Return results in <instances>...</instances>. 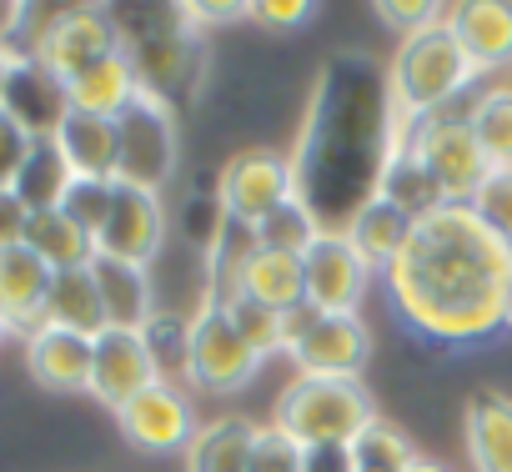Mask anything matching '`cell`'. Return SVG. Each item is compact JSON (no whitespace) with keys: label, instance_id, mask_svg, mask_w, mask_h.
<instances>
[{"label":"cell","instance_id":"1","mask_svg":"<svg viewBox=\"0 0 512 472\" xmlns=\"http://www.w3.org/2000/svg\"><path fill=\"white\" fill-rule=\"evenodd\" d=\"M392 307L412 332L442 347H467L507 327L512 242L472 211L442 201L412 221L407 247L387 267Z\"/></svg>","mask_w":512,"mask_h":472},{"label":"cell","instance_id":"2","mask_svg":"<svg viewBox=\"0 0 512 472\" xmlns=\"http://www.w3.org/2000/svg\"><path fill=\"white\" fill-rule=\"evenodd\" d=\"M477 81V66L467 61L462 41L452 36L447 21L407 36L397 46L392 76H387V111H392V136H402L407 126L452 111V101Z\"/></svg>","mask_w":512,"mask_h":472},{"label":"cell","instance_id":"3","mask_svg":"<svg viewBox=\"0 0 512 472\" xmlns=\"http://www.w3.org/2000/svg\"><path fill=\"white\" fill-rule=\"evenodd\" d=\"M377 417V402L362 382H347V377H292L282 392H277V407H272V422L297 437L302 447H317V442H357V432Z\"/></svg>","mask_w":512,"mask_h":472},{"label":"cell","instance_id":"4","mask_svg":"<svg viewBox=\"0 0 512 472\" xmlns=\"http://www.w3.org/2000/svg\"><path fill=\"white\" fill-rule=\"evenodd\" d=\"M392 146H407L417 156V166L432 176L437 196L452 201V206H472L482 181L492 176V161L477 146V131H472V121L462 111L427 116V121L407 126L402 136H392Z\"/></svg>","mask_w":512,"mask_h":472},{"label":"cell","instance_id":"5","mask_svg":"<svg viewBox=\"0 0 512 472\" xmlns=\"http://www.w3.org/2000/svg\"><path fill=\"white\" fill-rule=\"evenodd\" d=\"M116 136H121V151H116V181H131V186L161 191V186L171 181V171H176V156H181L171 101L141 86V96L116 116Z\"/></svg>","mask_w":512,"mask_h":472},{"label":"cell","instance_id":"6","mask_svg":"<svg viewBox=\"0 0 512 472\" xmlns=\"http://www.w3.org/2000/svg\"><path fill=\"white\" fill-rule=\"evenodd\" d=\"M111 51H121V26L101 6H71V11L36 16V31L26 41V56H36L56 81H76L86 66H96Z\"/></svg>","mask_w":512,"mask_h":472},{"label":"cell","instance_id":"7","mask_svg":"<svg viewBox=\"0 0 512 472\" xmlns=\"http://www.w3.org/2000/svg\"><path fill=\"white\" fill-rule=\"evenodd\" d=\"M297 186H302L297 181V161L287 151L251 146V151H236L221 166V176H216V206H221V216L256 226L262 216H272L282 201L302 196Z\"/></svg>","mask_w":512,"mask_h":472},{"label":"cell","instance_id":"8","mask_svg":"<svg viewBox=\"0 0 512 472\" xmlns=\"http://www.w3.org/2000/svg\"><path fill=\"white\" fill-rule=\"evenodd\" d=\"M256 372H262V357H256V347L236 332L226 307L221 302H201L191 312V367H186V382L211 392V397H226V392L246 387Z\"/></svg>","mask_w":512,"mask_h":472},{"label":"cell","instance_id":"9","mask_svg":"<svg viewBox=\"0 0 512 472\" xmlns=\"http://www.w3.org/2000/svg\"><path fill=\"white\" fill-rule=\"evenodd\" d=\"M116 427L121 437L136 447V452H186L191 437H196V407H191V392L181 382H151L146 392H136L121 412H116Z\"/></svg>","mask_w":512,"mask_h":472},{"label":"cell","instance_id":"10","mask_svg":"<svg viewBox=\"0 0 512 472\" xmlns=\"http://www.w3.org/2000/svg\"><path fill=\"white\" fill-rule=\"evenodd\" d=\"M161 242H166V201H161V191L116 181L106 226L96 231V252L101 257H116V262L151 267L156 252H161Z\"/></svg>","mask_w":512,"mask_h":472},{"label":"cell","instance_id":"11","mask_svg":"<svg viewBox=\"0 0 512 472\" xmlns=\"http://www.w3.org/2000/svg\"><path fill=\"white\" fill-rule=\"evenodd\" d=\"M302 377H347L362 382V367L372 362V332L362 312H322L312 332L287 352Z\"/></svg>","mask_w":512,"mask_h":472},{"label":"cell","instance_id":"12","mask_svg":"<svg viewBox=\"0 0 512 472\" xmlns=\"http://www.w3.org/2000/svg\"><path fill=\"white\" fill-rule=\"evenodd\" d=\"M302 272H307V302L317 312H357L362 292H367V277H372V267L347 242V231H332V226L302 257Z\"/></svg>","mask_w":512,"mask_h":472},{"label":"cell","instance_id":"13","mask_svg":"<svg viewBox=\"0 0 512 472\" xmlns=\"http://www.w3.org/2000/svg\"><path fill=\"white\" fill-rule=\"evenodd\" d=\"M156 377L151 367V352L141 342V332H126V327H106L96 342H91V397L106 407V412H121L136 392H146Z\"/></svg>","mask_w":512,"mask_h":472},{"label":"cell","instance_id":"14","mask_svg":"<svg viewBox=\"0 0 512 472\" xmlns=\"http://www.w3.org/2000/svg\"><path fill=\"white\" fill-rule=\"evenodd\" d=\"M0 106H6L31 136H56L71 101H66V81H56L36 56L16 51L11 56V71H6V86H0Z\"/></svg>","mask_w":512,"mask_h":472},{"label":"cell","instance_id":"15","mask_svg":"<svg viewBox=\"0 0 512 472\" xmlns=\"http://www.w3.org/2000/svg\"><path fill=\"white\" fill-rule=\"evenodd\" d=\"M51 267L31 252V247H11L0 252V312L6 327L31 337L46 327V297H51Z\"/></svg>","mask_w":512,"mask_h":472},{"label":"cell","instance_id":"16","mask_svg":"<svg viewBox=\"0 0 512 472\" xmlns=\"http://www.w3.org/2000/svg\"><path fill=\"white\" fill-rule=\"evenodd\" d=\"M447 26L462 41L467 61L477 66V76L512 66V6L507 0H467V6H452Z\"/></svg>","mask_w":512,"mask_h":472},{"label":"cell","instance_id":"17","mask_svg":"<svg viewBox=\"0 0 512 472\" xmlns=\"http://www.w3.org/2000/svg\"><path fill=\"white\" fill-rule=\"evenodd\" d=\"M91 342L66 327H41L26 337V367L46 392H91Z\"/></svg>","mask_w":512,"mask_h":472},{"label":"cell","instance_id":"18","mask_svg":"<svg viewBox=\"0 0 512 472\" xmlns=\"http://www.w3.org/2000/svg\"><path fill=\"white\" fill-rule=\"evenodd\" d=\"M462 437H467L472 472H512V397L502 392L467 397Z\"/></svg>","mask_w":512,"mask_h":472},{"label":"cell","instance_id":"19","mask_svg":"<svg viewBox=\"0 0 512 472\" xmlns=\"http://www.w3.org/2000/svg\"><path fill=\"white\" fill-rule=\"evenodd\" d=\"M347 242L357 247V257L367 262V267H392V257L407 247V236H412V216L402 211V206H392L387 196H362L352 211H347Z\"/></svg>","mask_w":512,"mask_h":472},{"label":"cell","instance_id":"20","mask_svg":"<svg viewBox=\"0 0 512 472\" xmlns=\"http://www.w3.org/2000/svg\"><path fill=\"white\" fill-rule=\"evenodd\" d=\"M136 96H141V71H136V61L126 56V46L111 51V56H101L96 66H86L76 81H66V101H71V111L111 116V121H116Z\"/></svg>","mask_w":512,"mask_h":472},{"label":"cell","instance_id":"21","mask_svg":"<svg viewBox=\"0 0 512 472\" xmlns=\"http://www.w3.org/2000/svg\"><path fill=\"white\" fill-rule=\"evenodd\" d=\"M91 272H96V287H101V302H106V322H111V327L141 332V327L161 312L146 267H136V262H116V257H101V252H96Z\"/></svg>","mask_w":512,"mask_h":472},{"label":"cell","instance_id":"22","mask_svg":"<svg viewBox=\"0 0 512 472\" xmlns=\"http://www.w3.org/2000/svg\"><path fill=\"white\" fill-rule=\"evenodd\" d=\"M66 156V166L76 176H96V181H116V151H121V136H116V121L111 116H91V111H66L61 131L51 136Z\"/></svg>","mask_w":512,"mask_h":472},{"label":"cell","instance_id":"23","mask_svg":"<svg viewBox=\"0 0 512 472\" xmlns=\"http://www.w3.org/2000/svg\"><path fill=\"white\" fill-rule=\"evenodd\" d=\"M256 427L251 417H216V422H201L191 447H186V472H246L251 467V442H256Z\"/></svg>","mask_w":512,"mask_h":472},{"label":"cell","instance_id":"24","mask_svg":"<svg viewBox=\"0 0 512 472\" xmlns=\"http://www.w3.org/2000/svg\"><path fill=\"white\" fill-rule=\"evenodd\" d=\"M46 327H66V332H81V337H101V332L111 327V322H106V302H101V287H96V272H91V267L56 272V277H51Z\"/></svg>","mask_w":512,"mask_h":472},{"label":"cell","instance_id":"25","mask_svg":"<svg viewBox=\"0 0 512 472\" xmlns=\"http://www.w3.org/2000/svg\"><path fill=\"white\" fill-rule=\"evenodd\" d=\"M21 247H31L51 272H76V267H91V262H96V242H91V236H86L61 206L31 211L26 242H21Z\"/></svg>","mask_w":512,"mask_h":472},{"label":"cell","instance_id":"26","mask_svg":"<svg viewBox=\"0 0 512 472\" xmlns=\"http://www.w3.org/2000/svg\"><path fill=\"white\" fill-rule=\"evenodd\" d=\"M241 297L262 302L272 312H292L307 302V272L302 257H282V252H256L241 272Z\"/></svg>","mask_w":512,"mask_h":472},{"label":"cell","instance_id":"27","mask_svg":"<svg viewBox=\"0 0 512 472\" xmlns=\"http://www.w3.org/2000/svg\"><path fill=\"white\" fill-rule=\"evenodd\" d=\"M322 231H327V226H322V211H317L307 196H292V201H282L272 216L256 221V242H262V252L307 257Z\"/></svg>","mask_w":512,"mask_h":472},{"label":"cell","instance_id":"28","mask_svg":"<svg viewBox=\"0 0 512 472\" xmlns=\"http://www.w3.org/2000/svg\"><path fill=\"white\" fill-rule=\"evenodd\" d=\"M377 196H387L392 206H402L412 221L442 206L432 176L417 166V156H412L407 146H387V161H382V171H377Z\"/></svg>","mask_w":512,"mask_h":472},{"label":"cell","instance_id":"29","mask_svg":"<svg viewBox=\"0 0 512 472\" xmlns=\"http://www.w3.org/2000/svg\"><path fill=\"white\" fill-rule=\"evenodd\" d=\"M71 181H76V171L66 166L61 146H56L51 136H36L31 161H26V171L16 176V196L26 201V211H51V206H61V196H66Z\"/></svg>","mask_w":512,"mask_h":472},{"label":"cell","instance_id":"30","mask_svg":"<svg viewBox=\"0 0 512 472\" xmlns=\"http://www.w3.org/2000/svg\"><path fill=\"white\" fill-rule=\"evenodd\" d=\"M352 457H357V472H407L422 452H417V442H412L397 422L372 417V422L357 432Z\"/></svg>","mask_w":512,"mask_h":472},{"label":"cell","instance_id":"31","mask_svg":"<svg viewBox=\"0 0 512 472\" xmlns=\"http://www.w3.org/2000/svg\"><path fill=\"white\" fill-rule=\"evenodd\" d=\"M141 342H146L151 367H156L161 382H186V367H191V317L156 312V317L141 327Z\"/></svg>","mask_w":512,"mask_h":472},{"label":"cell","instance_id":"32","mask_svg":"<svg viewBox=\"0 0 512 472\" xmlns=\"http://www.w3.org/2000/svg\"><path fill=\"white\" fill-rule=\"evenodd\" d=\"M472 131H477V146L487 151L492 171L497 166H512V86H492L472 101L467 111Z\"/></svg>","mask_w":512,"mask_h":472},{"label":"cell","instance_id":"33","mask_svg":"<svg viewBox=\"0 0 512 472\" xmlns=\"http://www.w3.org/2000/svg\"><path fill=\"white\" fill-rule=\"evenodd\" d=\"M226 307V317L236 322V332L256 347V357H282V312H272V307H262V302H251V297H231V302H221Z\"/></svg>","mask_w":512,"mask_h":472},{"label":"cell","instance_id":"34","mask_svg":"<svg viewBox=\"0 0 512 472\" xmlns=\"http://www.w3.org/2000/svg\"><path fill=\"white\" fill-rule=\"evenodd\" d=\"M111 191H116V181H96V176H76L71 186H66V196H61V211L91 236L96 242V231L106 226V211H111Z\"/></svg>","mask_w":512,"mask_h":472},{"label":"cell","instance_id":"35","mask_svg":"<svg viewBox=\"0 0 512 472\" xmlns=\"http://www.w3.org/2000/svg\"><path fill=\"white\" fill-rule=\"evenodd\" d=\"M246 472H302V442L287 437L277 422H262L256 427V442H251Z\"/></svg>","mask_w":512,"mask_h":472},{"label":"cell","instance_id":"36","mask_svg":"<svg viewBox=\"0 0 512 472\" xmlns=\"http://www.w3.org/2000/svg\"><path fill=\"white\" fill-rule=\"evenodd\" d=\"M472 211L502 236V242H512V166H497V171L482 181Z\"/></svg>","mask_w":512,"mask_h":472},{"label":"cell","instance_id":"37","mask_svg":"<svg viewBox=\"0 0 512 472\" xmlns=\"http://www.w3.org/2000/svg\"><path fill=\"white\" fill-rule=\"evenodd\" d=\"M31 146H36V136L0 106V191H16V176L26 171Z\"/></svg>","mask_w":512,"mask_h":472},{"label":"cell","instance_id":"38","mask_svg":"<svg viewBox=\"0 0 512 472\" xmlns=\"http://www.w3.org/2000/svg\"><path fill=\"white\" fill-rule=\"evenodd\" d=\"M377 16H382L387 26H397V31H402V41H407V36H417V31H427V26H437V21H447V11H442V6H432V0H382Z\"/></svg>","mask_w":512,"mask_h":472},{"label":"cell","instance_id":"39","mask_svg":"<svg viewBox=\"0 0 512 472\" xmlns=\"http://www.w3.org/2000/svg\"><path fill=\"white\" fill-rule=\"evenodd\" d=\"M312 0H256V6H246V16L256 26H267V31H297L312 21Z\"/></svg>","mask_w":512,"mask_h":472},{"label":"cell","instance_id":"40","mask_svg":"<svg viewBox=\"0 0 512 472\" xmlns=\"http://www.w3.org/2000/svg\"><path fill=\"white\" fill-rule=\"evenodd\" d=\"M302 472H357L352 442H317V447H302Z\"/></svg>","mask_w":512,"mask_h":472},{"label":"cell","instance_id":"41","mask_svg":"<svg viewBox=\"0 0 512 472\" xmlns=\"http://www.w3.org/2000/svg\"><path fill=\"white\" fill-rule=\"evenodd\" d=\"M26 221H31L26 201L16 191H0V252H11V247L26 242Z\"/></svg>","mask_w":512,"mask_h":472},{"label":"cell","instance_id":"42","mask_svg":"<svg viewBox=\"0 0 512 472\" xmlns=\"http://www.w3.org/2000/svg\"><path fill=\"white\" fill-rule=\"evenodd\" d=\"M317 317H322V312H317L312 302H302V307L282 312V357H287V352H292V347H297L307 332H312V322H317Z\"/></svg>","mask_w":512,"mask_h":472},{"label":"cell","instance_id":"43","mask_svg":"<svg viewBox=\"0 0 512 472\" xmlns=\"http://www.w3.org/2000/svg\"><path fill=\"white\" fill-rule=\"evenodd\" d=\"M407 472H452V467H447V462H432V457H417Z\"/></svg>","mask_w":512,"mask_h":472},{"label":"cell","instance_id":"44","mask_svg":"<svg viewBox=\"0 0 512 472\" xmlns=\"http://www.w3.org/2000/svg\"><path fill=\"white\" fill-rule=\"evenodd\" d=\"M11 56H16V51H6V46H0V86H6V71H11Z\"/></svg>","mask_w":512,"mask_h":472},{"label":"cell","instance_id":"45","mask_svg":"<svg viewBox=\"0 0 512 472\" xmlns=\"http://www.w3.org/2000/svg\"><path fill=\"white\" fill-rule=\"evenodd\" d=\"M507 332H512V292H507Z\"/></svg>","mask_w":512,"mask_h":472},{"label":"cell","instance_id":"46","mask_svg":"<svg viewBox=\"0 0 512 472\" xmlns=\"http://www.w3.org/2000/svg\"><path fill=\"white\" fill-rule=\"evenodd\" d=\"M6 332H11V327H6V312H0V337H6Z\"/></svg>","mask_w":512,"mask_h":472}]
</instances>
